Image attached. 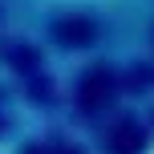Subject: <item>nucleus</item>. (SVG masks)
<instances>
[{
  "mask_svg": "<svg viewBox=\"0 0 154 154\" xmlns=\"http://www.w3.org/2000/svg\"><path fill=\"white\" fill-rule=\"evenodd\" d=\"M0 12L37 32H134L154 0H0Z\"/></svg>",
  "mask_w": 154,
  "mask_h": 154,
  "instance_id": "f257e3e1",
  "label": "nucleus"
}]
</instances>
